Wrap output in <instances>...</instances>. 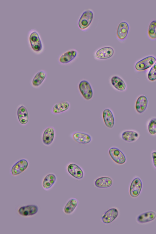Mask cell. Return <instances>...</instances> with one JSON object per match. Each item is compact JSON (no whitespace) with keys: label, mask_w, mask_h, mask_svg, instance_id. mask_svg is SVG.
<instances>
[{"label":"cell","mask_w":156,"mask_h":234,"mask_svg":"<svg viewBox=\"0 0 156 234\" xmlns=\"http://www.w3.org/2000/svg\"><path fill=\"white\" fill-rule=\"evenodd\" d=\"M55 136L54 128L52 126L46 128L43 131L42 135V141L46 146L51 145L53 142Z\"/></svg>","instance_id":"13"},{"label":"cell","mask_w":156,"mask_h":234,"mask_svg":"<svg viewBox=\"0 0 156 234\" xmlns=\"http://www.w3.org/2000/svg\"><path fill=\"white\" fill-rule=\"evenodd\" d=\"M108 153L112 159L116 164L122 165L126 162V158L125 155L117 147H110L108 150Z\"/></svg>","instance_id":"6"},{"label":"cell","mask_w":156,"mask_h":234,"mask_svg":"<svg viewBox=\"0 0 156 234\" xmlns=\"http://www.w3.org/2000/svg\"><path fill=\"white\" fill-rule=\"evenodd\" d=\"M29 165L28 160L26 159H21L16 162L11 169L12 176H16L21 174L26 170Z\"/></svg>","instance_id":"10"},{"label":"cell","mask_w":156,"mask_h":234,"mask_svg":"<svg viewBox=\"0 0 156 234\" xmlns=\"http://www.w3.org/2000/svg\"><path fill=\"white\" fill-rule=\"evenodd\" d=\"M129 30L128 23L126 21H122L119 24L116 30V35L117 39L123 41L126 38Z\"/></svg>","instance_id":"17"},{"label":"cell","mask_w":156,"mask_h":234,"mask_svg":"<svg viewBox=\"0 0 156 234\" xmlns=\"http://www.w3.org/2000/svg\"><path fill=\"white\" fill-rule=\"evenodd\" d=\"M146 128L150 135H156V117H152L148 120L146 123Z\"/></svg>","instance_id":"27"},{"label":"cell","mask_w":156,"mask_h":234,"mask_svg":"<svg viewBox=\"0 0 156 234\" xmlns=\"http://www.w3.org/2000/svg\"><path fill=\"white\" fill-rule=\"evenodd\" d=\"M143 183L140 178L138 176H134L131 180L129 187V193L130 196L133 198L139 196L142 191Z\"/></svg>","instance_id":"3"},{"label":"cell","mask_w":156,"mask_h":234,"mask_svg":"<svg viewBox=\"0 0 156 234\" xmlns=\"http://www.w3.org/2000/svg\"><path fill=\"white\" fill-rule=\"evenodd\" d=\"M94 17L92 10L88 9L84 10L78 19L77 23L79 29L83 31L87 30L90 26Z\"/></svg>","instance_id":"2"},{"label":"cell","mask_w":156,"mask_h":234,"mask_svg":"<svg viewBox=\"0 0 156 234\" xmlns=\"http://www.w3.org/2000/svg\"><path fill=\"white\" fill-rule=\"evenodd\" d=\"M113 180L111 178L108 176H102L96 179L94 182L96 187L99 188H107L112 186Z\"/></svg>","instance_id":"25"},{"label":"cell","mask_w":156,"mask_h":234,"mask_svg":"<svg viewBox=\"0 0 156 234\" xmlns=\"http://www.w3.org/2000/svg\"><path fill=\"white\" fill-rule=\"evenodd\" d=\"M110 81L112 87L118 91H122L126 89V85L125 82L118 76H112L110 79Z\"/></svg>","instance_id":"22"},{"label":"cell","mask_w":156,"mask_h":234,"mask_svg":"<svg viewBox=\"0 0 156 234\" xmlns=\"http://www.w3.org/2000/svg\"><path fill=\"white\" fill-rule=\"evenodd\" d=\"M140 134L137 130L128 129L121 133L120 137L123 140L127 142L133 143L136 141L140 138Z\"/></svg>","instance_id":"11"},{"label":"cell","mask_w":156,"mask_h":234,"mask_svg":"<svg viewBox=\"0 0 156 234\" xmlns=\"http://www.w3.org/2000/svg\"><path fill=\"white\" fill-rule=\"evenodd\" d=\"M47 72L44 70H40L36 72L32 77L31 81V85L34 88L39 87L46 79Z\"/></svg>","instance_id":"14"},{"label":"cell","mask_w":156,"mask_h":234,"mask_svg":"<svg viewBox=\"0 0 156 234\" xmlns=\"http://www.w3.org/2000/svg\"><path fill=\"white\" fill-rule=\"evenodd\" d=\"M148 35L151 40L156 38V20H152L150 23L148 30Z\"/></svg>","instance_id":"28"},{"label":"cell","mask_w":156,"mask_h":234,"mask_svg":"<svg viewBox=\"0 0 156 234\" xmlns=\"http://www.w3.org/2000/svg\"><path fill=\"white\" fill-rule=\"evenodd\" d=\"M147 78L148 80L151 82L156 80V61L148 73Z\"/></svg>","instance_id":"29"},{"label":"cell","mask_w":156,"mask_h":234,"mask_svg":"<svg viewBox=\"0 0 156 234\" xmlns=\"http://www.w3.org/2000/svg\"><path fill=\"white\" fill-rule=\"evenodd\" d=\"M72 137L76 142L81 144H88L92 140V137L89 134L80 132L73 133Z\"/></svg>","instance_id":"20"},{"label":"cell","mask_w":156,"mask_h":234,"mask_svg":"<svg viewBox=\"0 0 156 234\" xmlns=\"http://www.w3.org/2000/svg\"><path fill=\"white\" fill-rule=\"evenodd\" d=\"M16 115L20 124L25 125L28 123L29 119V114L27 108L24 105L21 104L18 106Z\"/></svg>","instance_id":"15"},{"label":"cell","mask_w":156,"mask_h":234,"mask_svg":"<svg viewBox=\"0 0 156 234\" xmlns=\"http://www.w3.org/2000/svg\"><path fill=\"white\" fill-rule=\"evenodd\" d=\"M102 117L105 125L109 128H113L115 125V120L112 111L108 108L104 109L102 112Z\"/></svg>","instance_id":"21"},{"label":"cell","mask_w":156,"mask_h":234,"mask_svg":"<svg viewBox=\"0 0 156 234\" xmlns=\"http://www.w3.org/2000/svg\"><path fill=\"white\" fill-rule=\"evenodd\" d=\"M156 219V212L149 210L141 213L136 217V220L140 224H146L150 223Z\"/></svg>","instance_id":"8"},{"label":"cell","mask_w":156,"mask_h":234,"mask_svg":"<svg viewBox=\"0 0 156 234\" xmlns=\"http://www.w3.org/2000/svg\"><path fill=\"white\" fill-rule=\"evenodd\" d=\"M151 154L153 166L156 169V150H152L151 152Z\"/></svg>","instance_id":"30"},{"label":"cell","mask_w":156,"mask_h":234,"mask_svg":"<svg viewBox=\"0 0 156 234\" xmlns=\"http://www.w3.org/2000/svg\"><path fill=\"white\" fill-rule=\"evenodd\" d=\"M27 40L31 50L34 53L39 55L44 50V45L40 34L37 30L32 28L28 32Z\"/></svg>","instance_id":"1"},{"label":"cell","mask_w":156,"mask_h":234,"mask_svg":"<svg viewBox=\"0 0 156 234\" xmlns=\"http://www.w3.org/2000/svg\"><path fill=\"white\" fill-rule=\"evenodd\" d=\"M80 92L83 97L86 100L91 99L93 96V91L90 83L87 80H81L78 85Z\"/></svg>","instance_id":"4"},{"label":"cell","mask_w":156,"mask_h":234,"mask_svg":"<svg viewBox=\"0 0 156 234\" xmlns=\"http://www.w3.org/2000/svg\"><path fill=\"white\" fill-rule=\"evenodd\" d=\"M119 214V211L117 208H110L106 211L102 216V221L105 224L110 223L117 218Z\"/></svg>","instance_id":"18"},{"label":"cell","mask_w":156,"mask_h":234,"mask_svg":"<svg viewBox=\"0 0 156 234\" xmlns=\"http://www.w3.org/2000/svg\"><path fill=\"white\" fill-rule=\"evenodd\" d=\"M38 207L36 204H31L20 207L18 209V213L20 216L28 217L36 214L38 211Z\"/></svg>","instance_id":"12"},{"label":"cell","mask_w":156,"mask_h":234,"mask_svg":"<svg viewBox=\"0 0 156 234\" xmlns=\"http://www.w3.org/2000/svg\"><path fill=\"white\" fill-rule=\"evenodd\" d=\"M148 104V100L145 95L142 94L139 96L135 102V108L136 112L139 114L144 113L147 109Z\"/></svg>","instance_id":"19"},{"label":"cell","mask_w":156,"mask_h":234,"mask_svg":"<svg viewBox=\"0 0 156 234\" xmlns=\"http://www.w3.org/2000/svg\"><path fill=\"white\" fill-rule=\"evenodd\" d=\"M115 50L110 46H105L97 49L94 52V56L98 59L104 60L112 57L114 55Z\"/></svg>","instance_id":"9"},{"label":"cell","mask_w":156,"mask_h":234,"mask_svg":"<svg viewBox=\"0 0 156 234\" xmlns=\"http://www.w3.org/2000/svg\"><path fill=\"white\" fill-rule=\"evenodd\" d=\"M67 171L72 177L76 179H83L84 173L82 168L78 165L74 163H70L67 166Z\"/></svg>","instance_id":"16"},{"label":"cell","mask_w":156,"mask_h":234,"mask_svg":"<svg viewBox=\"0 0 156 234\" xmlns=\"http://www.w3.org/2000/svg\"><path fill=\"white\" fill-rule=\"evenodd\" d=\"M57 180V177L54 173H50L46 175L43 178L42 186L45 190L51 189L55 184Z\"/></svg>","instance_id":"26"},{"label":"cell","mask_w":156,"mask_h":234,"mask_svg":"<svg viewBox=\"0 0 156 234\" xmlns=\"http://www.w3.org/2000/svg\"><path fill=\"white\" fill-rule=\"evenodd\" d=\"M156 61V58L154 56L150 55L147 56L136 63L135 69L139 71L145 70L151 67Z\"/></svg>","instance_id":"7"},{"label":"cell","mask_w":156,"mask_h":234,"mask_svg":"<svg viewBox=\"0 0 156 234\" xmlns=\"http://www.w3.org/2000/svg\"><path fill=\"white\" fill-rule=\"evenodd\" d=\"M69 103L67 101H63L55 104L51 109V112L54 115H57L68 110L70 108Z\"/></svg>","instance_id":"23"},{"label":"cell","mask_w":156,"mask_h":234,"mask_svg":"<svg viewBox=\"0 0 156 234\" xmlns=\"http://www.w3.org/2000/svg\"><path fill=\"white\" fill-rule=\"evenodd\" d=\"M78 204V199L74 197L70 198L63 207V212L67 215L71 214L75 211Z\"/></svg>","instance_id":"24"},{"label":"cell","mask_w":156,"mask_h":234,"mask_svg":"<svg viewBox=\"0 0 156 234\" xmlns=\"http://www.w3.org/2000/svg\"><path fill=\"white\" fill-rule=\"evenodd\" d=\"M78 51L75 49H70L61 53L58 58V62L61 65L70 63L76 58L78 55Z\"/></svg>","instance_id":"5"}]
</instances>
